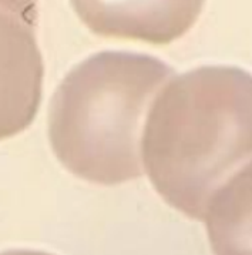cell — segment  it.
Returning <instances> with one entry per match:
<instances>
[{
	"label": "cell",
	"mask_w": 252,
	"mask_h": 255,
	"mask_svg": "<svg viewBox=\"0 0 252 255\" xmlns=\"http://www.w3.org/2000/svg\"><path fill=\"white\" fill-rule=\"evenodd\" d=\"M142 167L162 198L201 218L215 193L252 163V74L201 66L168 82L147 114Z\"/></svg>",
	"instance_id": "6da1fadb"
},
{
	"label": "cell",
	"mask_w": 252,
	"mask_h": 255,
	"mask_svg": "<svg viewBox=\"0 0 252 255\" xmlns=\"http://www.w3.org/2000/svg\"><path fill=\"white\" fill-rule=\"evenodd\" d=\"M172 73L128 51H100L74 66L49 107V141L63 167L103 185L141 177L145 114Z\"/></svg>",
	"instance_id": "7a4b0ae2"
},
{
	"label": "cell",
	"mask_w": 252,
	"mask_h": 255,
	"mask_svg": "<svg viewBox=\"0 0 252 255\" xmlns=\"http://www.w3.org/2000/svg\"><path fill=\"white\" fill-rule=\"evenodd\" d=\"M34 1L0 0V140L26 130L39 112L44 66Z\"/></svg>",
	"instance_id": "3957f363"
},
{
	"label": "cell",
	"mask_w": 252,
	"mask_h": 255,
	"mask_svg": "<svg viewBox=\"0 0 252 255\" xmlns=\"http://www.w3.org/2000/svg\"><path fill=\"white\" fill-rule=\"evenodd\" d=\"M200 1H74L80 19L96 34L165 44L191 29Z\"/></svg>",
	"instance_id": "277c9868"
},
{
	"label": "cell",
	"mask_w": 252,
	"mask_h": 255,
	"mask_svg": "<svg viewBox=\"0 0 252 255\" xmlns=\"http://www.w3.org/2000/svg\"><path fill=\"white\" fill-rule=\"evenodd\" d=\"M205 214L218 254L252 255V163L215 193Z\"/></svg>",
	"instance_id": "5b68a950"
}]
</instances>
